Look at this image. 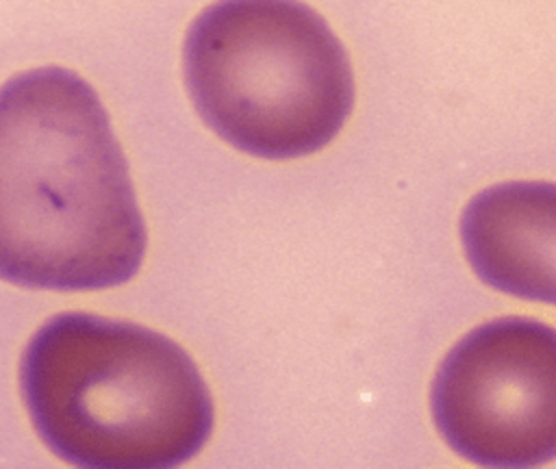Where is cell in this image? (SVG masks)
<instances>
[{"mask_svg":"<svg viewBox=\"0 0 556 469\" xmlns=\"http://www.w3.org/2000/svg\"><path fill=\"white\" fill-rule=\"evenodd\" d=\"M476 276L521 300L556 306V185L513 180L476 193L460 215Z\"/></svg>","mask_w":556,"mask_h":469,"instance_id":"cell-5","label":"cell"},{"mask_svg":"<svg viewBox=\"0 0 556 469\" xmlns=\"http://www.w3.org/2000/svg\"><path fill=\"white\" fill-rule=\"evenodd\" d=\"M182 74L206 126L261 159L321 150L354 104L343 43L302 2L211 4L187 30Z\"/></svg>","mask_w":556,"mask_h":469,"instance_id":"cell-3","label":"cell"},{"mask_svg":"<svg viewBox=\"0 0 556 469\" xmlns=\"http://www.w3.org/2000/svg\"><path fill=\"white\" fill-rule=\"evenodd\" d=\"M20 393L39 439L76 469H178L213 430L211 393L176 341L91 313L35 330Z\"/></svg>","mask_w":556,"mask_h":469,"instance_id":"cell-2","label":"cell"},{"mask_svg":"<svg viewBox=\"0 0 556 469\" xmlns=\"http://www.w3.org/2000/svg\"><path fill=\"white\" fill-rule=\"evenodd\" d=\"M430 410L443 441L484 469H536L556 458V328L500 317L441 360Z\"/></svg>","mask_w":556,"mask_h":469,"instance_id":"cell-4","label":"cell"},{"mask_svg":"<svg viewBox=\"0 0 556 469\" xmlns=\"http://www.w3.org/2000/svg\"><path fill=\"white\" fill-rule=\"evenodd\" d=\"M146 224L93 87L65 67L22 72L0 93V274L28 289L128 282Z\"/></svg>","mask_w":556,"mask_h":469,"instance_id":"cell-1","label":"cell"}]
</instances>
